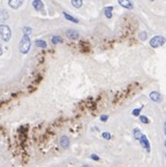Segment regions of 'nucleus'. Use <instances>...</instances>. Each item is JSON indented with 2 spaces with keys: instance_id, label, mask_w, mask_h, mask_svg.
<instances>
[{
  "instance_id": "21",
  "label": "nucleus",
  "mask_w": 166,
  "mask_h": 167,
  "mask_svg": "<svg viewBox=\"0 0 166 167\" xmlns=\"http://www.w3.org/2000/svg\"><path fill=\"white\" fill-rule=\"evenodd\" d=\"M140 39L141 40H145L147 39V32H141L140 34Z\"/></svg>"
},
{
  "instance_id": "26",
  "label": "nucleus",
  "mask_w": 166,
  "mask_h": 167,
  "mask_svg": "<svg viewBox=\"0 0 166 167\" xmlns=\"http://www.w3.org/2000/svg\"><path fill=\"white\" fill-rule=\"evenodd\" d=\"M82 167H91V166H90V165H83Z\"/></svg>"
},
{
  "instance_id": "16",
  "label": "nucleus",
  "mask_w": 166,
  "mask_h": 167,
  "mask_svg": "<svg viewBox=\"0 0 166 167\" xmlns=\"http://www.w3.org/2000/svg\"><path fill=\"white\" fill-rule=\"evenodd\" d=\"M72 5L76 8H80L82 6V0H72Z\"/></svg>"
},
{
  "instance_id": "20",
  "label": "nucleus",
  "mask_w": 166,
  "mask_h": 167,
  "mask_svg": "<svg viewBox=\"0 0 166 167\" xmlns=\"http://www.w3.org/2000/svg\"><path fill=\"white\" fill-rule=\"evenodd\" d=\"M90 158H91L92 160H95V162H98V160H99V157H98L97 155H95V153H91V155H90Z\"/></svg>"
},
{
  "instance_id": "2",
  "label": "nucleus",
  "mask_w": 166,
  "mask_h": 167,
  "mask_svg": "<svg viewBox=\"0 0 166 167\" xmlns=\"http://www.w3.org/2000/svg\"><path fill=\"white\" fill-rule=\"evenodd\" d=\"M165 44V39H164V37H162V36H156V37H154L151 40H150V45H151V47H154V49H156V47H158V46H162V45H164Z\"/></svg>"
},
{
  "instance_id": "18",
  "label": "nucleus",
  "mask_w": 166,
  "mask_h": 167,
  "mask_svg": "<svg viewBox=\"0 0 166 167\" xmlns=\"http://www.w3.org/2000/svg\"><path fill=\"white\" fill-rule=\"evenodd\" d=\"M64 15H65V17L67 18V20H69V21H72V22H75V23H78L79 21L76 20V18H74V17H72L69 14H67V13H64Z\"/></svg>"
},
{
  "instance_id": "12",
  "label": "nucleus",
  "mask_w": 166,
  "mask_h": 167,
  "mask_svg": "<svg viewBox=\"0 0 166 167\" xmlns=\"http://www.w3.org/2000/svg\"><path fill=\"white\" fill-rule=\"evenodd\" d=\"M112 7L111 6H107L106 8H105V10H104V13H105V15H106V17H108V18H111L112 17Z\"/></svg>"
},
{
  "instance_id": "1",
  "label": "nucleus",
  "mask_w": 166,
  "mask_h": 167,
  "mask_svg": "<svg viewBox=\"0 0 166 167\" xmlns=\"http://www.w3.org/2000/svg\"><path fill=\"white\" fill-rule=\"evenodd\" d=\"M30 45H31V43H30L29 37H28L27 35H24V36L22 37L21 43H20V51H21V53H23V54L28 53L29 50H30Z\"/></svg>"
},
{
  "instance_id": "17",
  "label": "nucleus",
  "mask_w": 166,
  "mask_h": 167,
  "mask_svg": "<svg viewBox=\"0 0 166 167\" xmlns=\"http://www.w3.org/2000/svg\"><path fill=\"white\" fill-rule=\"evenodd\" d=\"M142 108H143V106H142V107H140V108H135V110H133L132 114H133L134 116H140V113H141Z\"/></svg>"
},
{
  "instance_id": "25",
  "label": "nucleus",
  "mask_w": 166,
  "mask_h": 167,
  "mask_svg": "<svg viewBox=\"0 0 166 167\" xmlns=\"http://www.w3.org/2000/svg\"><path fill=\"white\" fill-rule=\"evenodd\" d=\"M164 134H165V136H166V122L164 123Z\"/></svg>"
},
{
  "instance_id": "10",
  "label": "nucleus",
  "mask_w": 166,
  "mask_h": 167,
  "mask_svg": "<svg viewBox=\"0 0 166 167\" xmlns=\"http://www.w3.org/2000/svg\"><path fill=\"white\" fill-rule=\"evenodd\" d=\"M67 36H68L71 39H78V38H79V32L75 31V30H68V31H67Z\"/></svg>"
},
{
  "instance_id": "19",
  "label": "nucleus",
  "mask_w": 166,
  "mask_h": 167,
  "mask_svg": "<svg viewBox=\"0 0 166 167\" xmlns=\"http://www.w3.org/2000/svg\"><path fill=\"white\" fill-rule=\"evenodd\" d=\"M102 137H103L104 140H111V138H112L111 134H110V133H107V131H104V133H102Z\"/></svg>"
},
{
  "instance_id": "23",
  "label": "nucleus",
  "mask_w": 166,
  "mask_h": 167,
  "mask_svg": "<svg viewBox=\"0 0 166 167\" xmlns=\"http://www.w3.org/2000/svg\"><path fill=\"white\" fill-rule=\"evenodd\" d=\"M107 120H108V116H107V115H102V116H100V121L106 122Z\"/></svg>"
},
{
  "instance_id": "6",
  "label": "nucleus",
  "mask_w": 166,
  "mask_h": 167,
  "mask_svg": "<svg viewBox=\"0 0 166 167\" xmlns=\"http://www.w3.org/2000/svg\"><path fill=\"white\" fill-rule=\"evenodd\" d=\"M149 97H150V99H151L152 101H155V103H159V101L162 100V96H161V93L157 92V91H152V92H150Z\"/></svg>"
},
{
  "instance_id": "29",
  "label": "nucleus",
  "mask_w": 166,
  "mask_h": 167,
  "mask_svg": "<svg viewBox=\"0 0 166 167\" xmlns=\"http://www.w3.org/2000/svg\"><path fill=\"white\" fill-rule=\"evenodd\" d=\"M150 1H154V0H150Z\"/></svg>"
},
{
  "instance_id": "3",
  "label": "nucleus",
  "mask_w": 166,
  "mask_h": 167,
  "mask_svg": "<svg viewBox=\"0 0 166 167\" xmlns=\"http://www.w3.org/2000/svg\"><path fill=\"white\" fill-rule=\"evenodd\" d=\"M10 35H12V31H10L9 27L6 25V24H2L1 25V37H2V39L5 42H8L9 38H10Z\"/></svg>"
},
{
  "instance_id": "22",
  "label": "nucleus",
  "mask_w": 166,
  "mask_h": 167,
  "mask_svg": "<svg viewBox=\"0 0 166 167\" xmlns=\"http://www.w3.org/2000/svg\"><path fill=\"white\" fill-rule=\"evenodd\" d=\"M23 31H24V35H27V36H28V35L31 32V29H30V28H24V29H23Z\"/></svg>"
},
{
  "instance_id": "9",
  "label": "nucleus",
  "mask_w": 166,
  "mask_h": 167,
  "mask_svg": "<svg viewBox=\"0 0 166 167\" xmlns=\"http://www.w3.org/2000/svg\"><path fill=\"white\" fill-rule=\"evenodd\" d=\"M118 2L125 8H133V3L129 0H118Z\"/></svg>"
},
{
  "instance_id": "28",
  "label": "nucleus",
  "mask_w": 166,
  "mask_h": 167,
  "mask_svg": "<svg viewBox=\"0 0 166 167\" xmlns=\"http://www.w3.org/2000/svg\"><path fill=\"white\" fill-rule=\"evenodd\" d=\"M165 158H166V153H165Z\"/></svg>"
},
{
  "instance_id": "4",
  "label": "nucleus",
  "mask_w": 166,
  "mask_h": 167,
  "mask_svg": "<svg viewBox=\"0 0 166 167\" xmlns=\"http://www.w3.org/2000/svg\"><path fill=\"white\" fill-rule=\"evenodd\" d=\"M59 144H60V146H61L64 150L68 149V148L71 146V140H69V137L66 136V135H62V136L60 137V140H59Z\"/></svg>"
},
{
  "instance_id": "27",
  "label": "nucleus",
  "mask_w": 166,
  "mask_h": 167,
  "mask_svg": "<svg viewBox=\"0 0 166 167\" xmlns=\"http://www.w3.org/2000/svg\"><path fill=\"white\" fill-rule=\"evenodd\" d=\"M164 146L166 148V140H165V142H164Z\"/></svg>"
},
{
  "instance_id": "13",
  "label": "nucleus",
  "mask_w": 166,
  "mask_h": 167,
  "mask_svg": "<svg viewBox=\"0 0 166 167\" xmlns=\"http://www.w3.org/2000/svg\"><path fill=\"white\" fill-rule=\"evenodd\" d=\"M36 45H37L38 47H42V49H45V47L47 46L46 42H44V40H40V39H37V40H36Z\"/></svg>"
},
{
  "instance_id": "15",
  "label": "nucleus",
  "mask_w": 166,
  "mask_h": 167,
  "mask_svg": "<svg viewBox=\"0 0 166 167\" xmlns=\"http://www.w3.org/2000/svg\"><path fill=\"white\" fill-rule=\"evenodd\" d=\"M52 43H53V44L62 43V38H61L60 36H54V37H52Z\"/></svg>"
},
{
  "instance_id": "5",
  "label": "nucleus",
  "mask_w": 166,
  "mask_h": 167,
  "mask_svg": "<svg viewBox=\"0 0 166 167\" xmlns=\"http://www.w3.org/2000/svg\"><path fill=\"white\" fill-rule=\"evenodd\" d=\"M140 144L142 148H144L147 150V152H150L151 151V146H150V143H149V140L145 135H143L141 138H140Z\"/></svg>"
},
{
  "instance_id": "11",
  "label": "nucleus",
  "mask_w": 166,
  "mask_h": 167,
  "mask_svg": "<svg viewBox=\"0 0 166 167\" xmlns=\"http://www.w3.org/2000/svg\"><path fill=\"white\" fill-rule=\"evenodd\" d=\"M32 6L35 7V9H37V10H40V9H43V2H42V0H34V2H32Z\"/></svg>"
},
{
  "instance_id": "7",
  "label": "nucleus",
  "mask_w": 166,
  "mask_h": 167,
  "mask_svg": "<svg viewBox=\"0 0 166 167\" xmlns=\"http://www.w3.org/2000/svg\"><path fill=\"white\" fill-rule=\"evenodd\" d=\"M23 1H24V0H8V5H9L12 8L16 9V8H19V7L23 3Z\"/></svg>"
},
{
  "instance_id": "14",
  "label": "nucleus",
  "mask_w": 166,
  "mask_h": 167,
  "mask_svg": "<svg viewBox=\"0 0 166 167\" xmlns=\"http://www.w3.org/2000/svg\"><path fill=\"white\" fill-rule=\"evenodd\" d=\"M139 119H140V121H141V123H143V125H148L150 121H149V119L145 116V115H140L139 116Z\"/></svg>"
},
{
  "instance_id": "24",
  "label": "nucleus",
  "mask_w": 166,
  "mask_h": 167,
  "mask_svg": "<svg viewBox=\"0 0 166 167\" xmlns=\"http://www.w3.org/2000/svg\"><path fill=\"white\" fill-rule=\"evenodd\" d=\"M7 12L6 10H2V20H7Z\"/></svg>"
},
{
  "instance_id": "8",
  "label": "nucleus",
  "mask_w": 166,
  "mask_h": 167,
  "mask_svg": "<svg viewBox=\"0 0 166 167\" xmlns=\"http://www.w3.org/2000/svg\"><path fill=\"white\" fill-rule=\"evenodd\" d=\"M133 136H134V138L136 141H140V138L143 136V134H142V131H141L140 128H134L133 129Z\"/></svg>"
}]
</instances>
